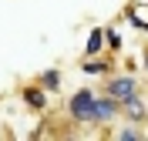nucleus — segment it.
<instances>
[{"instance_id": "obj_1", "label": "nucleus", "mask_w": 148, "mask_h": 141, "mask_svg": "<svg viewBox=\"0 0 148 141\" xmlns=\"http://www.w3.org/2000/svg\"><path fill=\"white\" fill-rule=\"evenodd\" d=\"M94 108H98V94L91 87H81V91L71 94V101H67V118L74 124H91L94 121Z\"/></svg>"}, {"instance_id": "obj_2", "label": "nucleus", "mask_w": 148, "mask_h": 141, "mask_svg": "<svg viewBox=\"0 0 148 141\" xmlns=\"http://www.w3.org/2000/svg\"><path fill=\"white\" fill-rule=\"evenodd\" d=\"M104 94L118 97V101H128V97L138 94V77H131V74H108V81H104Z\"/></svg>"}, {"instance_id": "obj_3", "label": "nucleus", "mask_w": 148, "mask_h": 141, "mask_svg": "<svg viewBox=\"0 0 148 141\" xmlns=\"http://www.w3.org/2000/svg\"><path fill=\"white\" fill-rule=\"evenodd\" d=\"M118 114H121V101H118V97H111V94H98V108H94L91 128H108Z\"/></svg>"}, {"instance_id": "obj_4", "label": "nucleus", "mask_w": 148, "mask_h": 141, "mask_svg": "<svg viewBox=\"0 0 148 141\" xmlns=\"http://www.w3.org/2000/svg\"><path fill=\"white\" fill-rule=\"evenodd\" d=\"M47 94H51V91H44V87L34 81V84H27L24 91H20V101H24V108H27V111L44 114V111H47Z\"/></svg>"}, {"instance_id": "obj_5", "label": "nucleus", "mask_w": 148, "mask_h": 141, "mask_svg": "<svg viewBox=\"0 0 148 141\" xmlns=\"http://www.w3.org/2000/svg\"><path fill=\"white\" fill-rule=\"evenodd\" d=\"M121 114H125V121H131V124H148V108H145V101H141V94L121 101Z\"/></svg>"}, {"instance_id": "obj_6", "label": "nucleus", "mask_w": 148, "mask_h": 141, "mask_svg": "<svg viewBox=\"0 0 148 141\" xmlns=\"http://www.w3.org/2000/svg\"><path fill=\"white\" fill-rule=\"evenodd\" d=\"M125 17H128L131 27L148 30V3H141V0H131L128 7H125Z\"/></svg>"}, {"instance_id": "obj_7", "label": "nucleus", "mask_w": 148, "mask_h": 141, "mask_svg": "<svg viewBox=\"0 0 148 141\" xmlns=\"http://www.w3.org/2000/svg\"><path fill=\"white\" fill-rule=\"evenodd\" d=\"M108 50V37H104V27H94L88 34V44H84V57H101Z\"/></svg>"}, {"instance_id": "obj_8", "label": "nucleus", "mask_w": 148, "mask_h": 141, "mask_svg": "<svg viewBox=\"0 0 148 141\" xmlns=\"http://www.w3.org/2000/svg\"><path fill=\"white\" fill-rule=\"evenodd\" d=\"M81 71L88 77H104V74H111V64H108V61H98V57H84Z\"/></svg>"}, {"instance_id": "obj_9", "label": "nucleus", "mask_w": 148, "mask_h": 141, "mask_svg": "<svg viewBox=\"0 0 148 141\" xmlns=\"http://www.w3.org/2000/svg\"><path fill=\"white\" fill-rule=\"evenodd\" d=\"M61 77H64V74H61L57 67H47V71H40V74H37V84L44 87V91H51V94H54L57 87H61Z\"/></svg>"}, {"instance_id": "obj_10", "label": "nucleus", "mask_w": 148, "mask_h": 141, "mask_svg": "<svg viewBox=\"0 0 148 141\" xmlns=\"http://www.w3.org/2000/svg\"><path fill=\"white\" fill-rule=\"evenodd\" d=\"M114 138H118V141H145V134H141L138 131V124H121V128H118V131H114Z\"/></svg>"}, {"instance_id": "obj_11", "label": "nucleus", "mask_w": 148, "mask_h": 141, "mask_svg": "<svg viewBox=\"0 0 148 141\" xmlns=\"http://www.w3.org/2000/svg\"><path fill=\"white\" fill-rule=\"evenodd\" d=\"M104 37H108V50H121V34H118V30L104 27Z\"/></svg>"}, {"instance_id": "obj_12", "label": "nucleus", "mask_w": 148, "mask_h": 141, "mask_svg": "<svg viewBox=\"0 0 148 141\" xmlns=\"http://www.w3.org/2000/svg\"><path fill=\"white\" fill-rule=\"evenodd\" d=\"M141 64H145V71H148V47H145V54H141Z\"/></svg>"}]
</instances>
